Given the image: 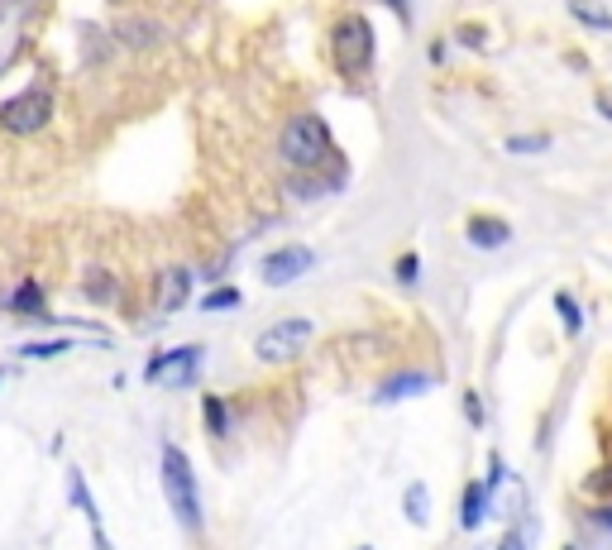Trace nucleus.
<instances>
[{"mask_svg": "<svg viewBox=\"0 0 612 550\" xmlns=\"http://www.w3.org/2000/svg\"><path fill=\"white\" fill-rule=\"evenodd\" d=\"M163 498L173 507V517L182 522V531H201L197 474H192V460L177 445H163Z\"/></svg>", "mask_w": 612, "mask_h": 550, "instance_id": "obj_1", "label": "nucleus"}, {"mask_svg": "<svg viewBox=\"0 0 612 550\" xmlns=\"http://www.w3.org/2000/svg\"><path fill=\"white\" fill-rule=\"evenodd\" d=\"M278 154H283V163H292V168H316V163L330 154V125L321 115H311V110L292 115L283 125Z\"/></svg>", "mask_w": 612, "mask_h": 550, "instance_id": "obj_2", "label": "nucleus"}, {"mask_svg": "<svg viewBox=\"0 0 612 550\" xmlns=\"http://www.w3.org/2000/svg\"><path fill=\"white\" fill-rule=\"evenodd\" d=\"M373 48H378V39H373L369 15H345V20L330 29V58H335L340 72H350V77H359V72L373 67Z\"/></svg>", "mask_w": 612, "mask_h": 550, "instance_id": "obj_3", "label": "nucleus"}, {"mask_svg": "<svg viewBox=\"0 0 612 550\" xmlns=\"http://www.w3.org/2000/svg\"><path fill=\"white\" fill-rule=\"evenodd\" d=\"M311 335H316V326L306 316H287V321H273L268 330H259L254 354H259L263 364H287V359H297L311 345Z\"/></svg>", "mask_w": 612, "mask_h": 550, "instance_id": "obj_4", "label": "nucleus"}, {"mask_svg": "<svg viewBox=\"0 0 612 550\" xmlns=\"http://www.w3.org/2000/svg\"><path fill=\"white\" fill-rule=\"evenodd\" d=\"M48 120H53V96L44 87L15 91L10 101H0V130L5 134H39L48 130Z\"/></svg>", "mask_w": 612, "mask_h": 550, "instance_id": "obj_5", "label": "nucleus"}, {"mask_svg": "<svg viewBox=\"0 0 612 550\" xmlns=\"http://www.w3.org/2000/svg\"><path fill=\"white\" fill-rule=\"evenodd\" d=\"M311 264H316V254H311L306 244H292V249H273V254H263L259 278L268 287H287V283H297L302 273H311Z\"/></svg>", "mask_w": 612, "mask_h": 550, "instance_id": "obj_6", "label": "nucleus"}, {"mask_svg": "<svg viewBox=\"0 0 612 550\" xmlns=\"http://www.w3.org/2000/svg\"><path fill=\"white\" fill-rule=\"evenodd\" d=\"M498 479H503V464L493 460V479H474V484L464 488V503H459V527L464 531H479L488 522V503L498 493Z\"/></svg>", "mask_w": 612, "mask_h": 550, "instance_id": "obj_7", "label": "nucleus"}, {"mask_svg": "<svg viewBox=\"0 0 612 550\" xmlns=\"http://www.w3.org/2000/svg\"><path fill=\"white\" fill-rule=\"evenodd\" d=\"M197 364H201V345H182L173 354H158L149 364V383H192L197 378Z\"/></svg>", "mask_w": 612, "mask_h": 550, "instance_id": "obj_8", "label": "nucleus"}, {"mask_svg": "<svg viewBox=\"0 0 612 550\" xmlns=\"http://www.w3.org/2000/svg\"><path fill=\"white\" fill-rule=\"evenodd\" d=\"M187 297H192V268H168L163 278H158V307L163 311H182L187 307Z\"/></svg>", "mask_w": 612, "mask_h": 550, "instance_id": "obj_9", "label": "nucleus"}, {"mask_svg": "<svg viewBox=\"0 0 612 550\" xmlns=\"http://www.w3.org/2000/svg\"><path fill=\"white\" fill-rule=\"evenodd\" d=\"M436 388V374H393L383 388H378V407H388V402H402V397H421Z\"/></svg>", "mask_w": 612, "mask_h": 550, "instance_id": "obj_10", "label": "nucleus"}, {"mask_svg": "<svg viewBox=\"0 0 612 550\" xmlns=\"http://www.w3.org/2000/svg\"><path fill=\"white\" fill-rule=\"evenodd\" d=\"M464 240L474 244V249H503L512 240V225L507 220H493V216H474L464 225Z\"/></svg>", "mask_w": 612, "mask_h": 550, "instance_id": "obj_11", "label": "nucleus"}, {"mask_svg": "<svg viewBox=\"0 0 612 550\" xmlns=\"http://www.w3.org/2000/svg\"><path fill=\"white\" fill-rule=\"evenodd\" d=\"M67 488H72V503L87 512V522H91V536H96V546L110 550V536L106 527H101V507L91 503V493H87V479H82V469H67Z\"/></svg>", "mask_w": 612, "mask_h": 550, "instance_id": "obj_12", "label": "nucleus"}, {"mask_svg": "<svg viewBox=\"0 0 612 550\" xmlns=\"http://www.w3.org/2000/svg\"><path fill=\"white\" fill-rule=\"evenodd\" d=\"M569 15H574L579 24H589V29H603V34L612 29V15L603 10V5H593V0H569Z\"/></svg>", "mask_w": 612, "mask_h": 550, "instance_id": "obj_13", "label": "nucleus"}, {"mask_svg": "<svg viewBox=\"0 0 612 550\" xmlns=\"http://www.w3.org/2000/svg\"><path fill=\"white\" fill-rule=\"evenodd\" d=\"M10 307L24 311V316H44V307H48L44 287H39V283H20V287H15V297H10Z\"/></svg>", "mask_w": 612, "mask_h": 550, "instance_id": "obj_14", "label": "nucleus"}, {"mask_svg": "<svg viewBox=\"0 0 612 550\" xmlns=\"http://www.w3.org/2000/svg\"><path fill=\"white\" fill-rule=\"evenodd\" d=\"M87 297L91 302H101V307L115 302V278H110L106 268H87Z\"/></svg>", "mask_w": 612, "mask_h": 550, "instance_id": "obj_15", "label": "nucleus"}, {"mask_svg": "<svg viewBox=\"0 0 612 550\" xmlns=\"http://www.w3.org/2000/svg\"><path fill=\"white\" fill-rule=\"evenodd\" d=\"M201 417H206V431H211V436H225V431H230V412H225V402H220V397H206Z\"/></svg>", "mask_w": 612, "mask_h": 550, "instance_id": "obj_16", "label": "nucleus"}, {"mask_svg": "<svg viewBox=\"0 0 612 550\" xmlns=\"http://www.w3.org/2000/svg\"><path fill=\"white\" fill-rule=\"evenodd\" d=\"M555 311H560V321H565L569 335H579V330H584V311L574 307V297H565V292H555Z\"/></svg>", "mask_w": 612, "mask_h": 550, "instance_id": "obj_17", "label": "nucleus"}, {"mask_svg": "<svg viewBox=\"0 0 612 550\" xmlns=\"http://www.w3.org/2000/svg\"><path fill=\"white\" fill-rule=\"evenodd\" d=\"M550 139L546 134H512L507 139V154H546Z\"/></svg>", "mask_w": 612, "mask_h": 550, "instance_id": "obj_18", "label": "nucleus"}, {"mask_svg": "<svg viewBox=\"0 0 612 550\" xmlns=\"http://www.w3.org/2000/svg\"><path fill=\"white\" fill-rule=\"evenodd\" d=\"M426 512H431V503H426V484H412L407 488V517H412V527H426Z\"/></svg>", "mask_w": 612, "mask_h": 550, "instance_id": "obj_19", "label": "nucleus"}, {"mask_svg": "<svg viewBox=\"0 0 612 550\" xmlns=\"http://www.w3.org/2000/svg\"><path fill=\"white\" fill-rule=\"evenodd\" d=\"M201 307L206 311H230V307H240V292H235V287H216V292H206V297H201Z\"/></svg>", "mask_w": 612, "mask_h": 550, "instance_id": "obj_20", "label": "nucleus"}, {"mask_svg": "<svg viewBox=\"0 0 612 550\" xmlns=\"http://www.w3.org/2000/svg\"><path fill=\"white\" fill-rule=\"evenodd\" d=\"M67 340H44V345H24L20 354H34V359H53V354H63Z\"/></svg>", "mask_w": 612, "mask_h": 550, "instance_id": "obj_21", "label": "nucleus"}, {"mask_svg": "<svg viewBox=\"0 0 612 550\" xmlns=\"http://www.w3.org/2000/svg\"><path fill=\"white\" fill-rule=\"evenodd\" d=\"M464 417L474 421V426H483V402H479V393H464Z\"/></svg>", "mask_w": 612, "mask_h": 550, "instance_id": "obj_22", "label": "nucleus"}, {"mask_svg": "<svg viewBox=\"0 0 612 550\" xmlns=\"http://www.w3.org/2000/svg\"><path fill=\"white\" fill-rule=\"evenodd\" d=\"M589 493H612V469H603V474H589Z\"/></svg>", "mask_w": 612, "mask_h": 550, "instance_id": "obj_23", "label": "nucleus"}, {"mask_svg": "<svg viewBox=\"0 0 612 550\" xmlns=\"http://www.w3.org/2000/svg\"><path fill=\"white\" fill-rule=\"evenodd\" d=\"M416 254H407V259H397V278H402V283H416Z\"/></svg>", "mask_w": 612, "mask_h": 550, "instance_id": "obj_24", "label": "nucleus"}, {"mask_svg": "<svg viewBox=\"0 0 612 550\" xmlns=\"http://www.w3.org/2000/svg\"><path fill=\"white\" fill-rule=\"evenodd\" d=\"M498 550H526V536H522V531H507L503 546H498Z\"/></svg>", "mask_w": 612, "mask_h": 550, "instance_id": "obj_25", "label": "nucleus"}, {"mask_svg": "<svg viewBox=\"0 0 612 550\" xmlns=\"http://www.w3.org/2000/svg\"><path fill=\"white\" fill-rule=\"evenodd\" d=\"M593 522H598V527H608V531H612V507H598V512H593Z\"/></svg>", "mask_w": 612, "mask_h": 550, "instance_id": "obj_26", "label": "nucleus"}, {"mask_svg": "<svg viewBox=\"0 0 612 550\" xmlns=\"http://www.w3.org/2000/svg\"><path fill=\"white\" fill-rule=\"evenodd\" d=\"M598 110H603V115H608V120H612V101H608V96H603V101H598Z\"/></svg>", "mask_w": 612, "mask_h": 550, "instance_id": "obj_27", "label": "nucleus"}, {"mask_svg": "<svg viewBox=\"0 0 612 550\" xmlns=\"http://www.w3.org/2000/svg\"><path fill=\"white\" fill-rule=\"evenodd\" d=\"M388 5H393V10H402V5H407V0H388Z\"/></svg>", "mask_w": 612, "mask_h": 550, "instance_id": "obj_28", "label": "nucleus"}, {"mask_svg": "<svg viewBox=\"0 0 612 550\" xmlns=\"http://www.w3.org/2000/svg\"><path fill=\"white\" fill-rule=\"evenodd\" d=\"M565 550H574V546H565Z\"/></svg>", "mask_w": 612, "mask_h": 550, "instance_id": "obj_29", "label": "nucleus"}, {"mask_svg": "<svg viewBox=\"0 0 612 550\" xmlns=\"http://www.w3.org/2000/svg\"><path fill=\"white\" fill-rule=\"evenodd\" d=\"M364 550H369V546H364Z\"/></svg>", "mask_w": 612, "mask_h": 550, "instance_id": "obj_30", "label": "nucleus"}]
</instances>
